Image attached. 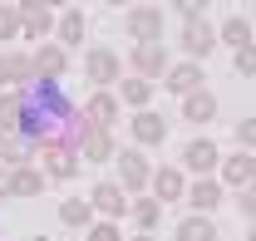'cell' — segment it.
I'll use <instances>...</instances> for the list:
<instances>
[{
    "label": "cell",
    "mask_w": 256,
    "mask_h": 241,
    "mask_svg": "<svg viewBox=\"0 0 256 241\" xmlns=\"http://www.w3.org/2000/svg\"><path fill=\"white\" fill-rule=\"evenodd\" d=\"M128 34H133L138 44H158L162 10H158V5H133V10H128Z\"/></svg>",
    "instance_id": "cell-1"
},
{
    "label": "cell",
    "mask_w": 256,
    "mask_h": 241,
    "mask_svg": "<svg viewBox=\"0 0 256 241\" xmlns=\"http://www.w3.org/2000/svg\"><path fill=\"white\" fill-rule=\"evenodd\" d=\"M15 15H20V34H25V40H44V34L54 30V20H50V5H44V0H20V5H15Z\"/></svg>",
    "instance_id": "cell-2"
},
{
    "label": "cell",
    "mask_w": 256,
    "mask_h": 241,
    "mask_svg": "<svg viewBox=\"0 0 256 241\" xmlns=\"http://www.w3.org/2000/svg\"><path fill=\"white\" fill-rule=\"evenodd\" d=\"M148 178H153V168H148L143 148H124V152H118V187L143 192V187H148Z\"/></svg>",
    "instance_id": "cell-3"
},
{
    "label": "cell",
    "mask_w": 256,
    "mask_h": 241,
    "mask_svg": "<svg viewBox=\"0 0 256 241\" xmlns=\"http://www.w3.org/2000/svg\"><path fill=\"white\" fill-rule=\"evenodd\" d=\"M79 152H84V162H108V158H114V128L84 123V128H79Z\"/></svg>",
    "instance_id": "cell-4"
},
{
    "label": "cell",
    "mask_w": 256,
    "mask_h": 241,
    "mask_svg": "<svg viewBox=\"0 0 256 241\" xmlns=\"http://www.w3.org/2000/svg\"><path fill=\"white\" fill-rule=\"evenodd\" d=\"M89 207L98 212V216H104V222H114V216H124L128 212V202H124V187H118V182H94V192H89Z\"/></svg>",
    "instance_id": "cell-5"
},
{
    "label": "cell",
    "mask_w": 256,
    "mask_h": 241,
    "mask_svg": "<svg viewBox=\"0 0 256 241\" xmlns=\"http://www.w3.org/2000/svg\"><path fill=\"white\" fill-rule=\"evenodd\" d=\"M64 69H69V50H64V44H40L30 54V74L34 79H60Z\"/></svg>",
    "instance_id": "cell-6"
},
{
    "label": "cell",
    "mask_w": 256,
    "mask_h": 241,
    "mask_svg": "<svg viewBox=\"0 0 256 241\" xmlns=\"http://www.w3.org/2000/svg\"><path fill=\"white\" fill-rule=\"evenodd\" d=\"M217 162H222V152H217V143H212V138H192L188 148H182V168H188V172H197V178H207Z\"/></svg>",
    "instance_id": "cell-7"
},
{
    "label": "cell",
    "mask_w": 256,
    "mask_h": 241,
    "mask_svg": "<svg viewBox=\"0 0 256 241\" xmlns=\"http://www.w3.org/2000/svg\"><path fill=\"white\" fill-rule=\"evenodd\" d=\"M212 44H217V30L207 20H182V50H188V60L212 54Z\"/></svg>",
    "instance_id": "cell-8"
},
{
    "label": "cell",
    "mask_w": 256,
    "mask_h": 241,
    "mask_svg": "<svg viewBox=\"0 0 256 241\" xmlns=\"http://www.w3.org/2000/svg\"><path fill=\"white\" fill-rule=\"evenodd\" d=\"M162 79H168L162 89H172V94H178V98L207 84V79H202V64H197V60H188V64H168V74H162Z\"/></svg>",
    "instance_id": "cell-9"
},
{
    "label": "cell",
    "mask_w": 256,
    "mask_h": 241,
    "mask_svg": "<svg viewBox=\"0 0 256 241\" xmlns=\"http://www.w3.org/2000/svg\"><path fill=\"white\" fill-rule=\"evenodd\" d=\"M133 138H138L143 148H158L162 138H168V118L153 114V108H138V114H133Z\"/></svg>",
    "instance_id": "cell-10"
},
{
    "label": "cell",
    "mask_w": 256,
    "mask_h": 241,
    "mask_svg": "<svg viewBox=\"0 0 256 241\" xmlns=\"http://www.w3.org/2000/svg\"><path fill=\"white\" fill-rule=\"evenodd\" d=\"M133 69H138V79H162L168 74V50L162 44H133Z\"/></svg>",
    "instance_id": "cell-11"
},
{
    "label": "cell",
    "mask_w": 256,
    "mask_h": 241,
    "mask_svg": "<svg viewBox=\"0 0 256 241\" xmlns=\"http://www.w3.org/2000/svg\"><path fill=\"white\" fill-rule=\"evenodd\" d=\"M84 69H89V84H98V89H104V84H118V54H114V50H104V44L89 50Z\"/></svg>",
    "instance_id": "cell-12"
},
{
    "label": "cell",
    "mask_w": 256,
    "mask_h": 241,
    "mask_svg": "<svg viewBox=\"0 0 256 241\" xmlns=\"http://www.w3.org/2000/svg\"><path fill=\"white\" fill-rule=\"evenodd\" d=\"M84 123H94V128H114L118 123V98L108 89H98L89 104H84Z\"/></svg>",
    "instance_id": "cell-13"
},
{
    "label": "cell",
    "mask_w": 256,
    "mask_h": 241,
    "mask_svg": "<svg viewBox=\"0 0 256 241\" xmlns=\"http://www.w3.org/2000/svg\"><path fill=\"white\" fill-rule=\"evenodd\" d=\"M182 118L188 123H212L217 118V94H207V89L182 94Z\"/></svg>",
    "instance_id": "cell-14"
},
{
    "label": "cell",
    "mask_w": 256,
    "mask_h": 241,
    "mask_svg": "<svg viewBox=\"0 0 256 241\" xmlns=\"http://www.w3.org/2000/svg\"><path fill=\"white\" fill-rule=\"evenodd\" d=\"M217 168H222L226 187H246V182H256V158H252L246 148L232 152V158H226V162H217Z\"/></svg>",
    "instance_id": "cell-15"
},
{
    "label": "cell",
    "mask_w": 256,
    "mask_h": 241,
    "mask_svg": "<svg viewBox=\"0 0 256 241\" xmlns=\"http://www.w3.org/2000/svg\"><path fill=\"white\" fill-rule=\"evenodd\" d=\"M188 182H182V168H158L153 172V197L158 202H182Z\"/></svg>",
    "instance_id": "cell-16"
},
{
    "label": "cell",
    "mask_w": 256,
    "mask_h": 241,
    "mask_svg": "<svg viewBox=\"0 0 256 241\" xmlns=\"http://www.w3.org/2000/svg\"><path fill=\"white\" fill-rule=\"evenodd\" d=\"M44 192V172H34L30 162H15L10 168V197H34Z\"/></svg>",
    "instance_id": "cell-17"
},
{
    "label": "cell",
    "mask_w": 256,
    "mask_h": 241,
    "mask_svg": "<svg viewBox=\"0 0 256 241\" xmlns=\"http://www.w3.org/2000/svg\"><path fill=\"white\" fill-rule=\"evenodd\" d=\"M178 241H217V226H212V216H202V212H192L178 222Z\"/></svg>",
    "instance_id": "cell-18"
},
{
    "label": "cell",
    "mask_w": 256,
    "mask_h": 241,
    "mask_svg": "<svg viewBox=\"0 0 256 241\" xmlns=\"http://www.w3.org/2000/svg\"><path fill=\"white\" fill-rule=\"evenodd\" d=\"M188 202H192L197 212H202V216H207V212H212L217 202H222V182H212V178L192 182V187H188Z\"/></svg>",
    "instance_id": "cell-19"
},
{
    "label": "cell",
    "mask_w": 256,
    "mask_h": 241,
    "mask_svg": "<svg viewBox=\"0 0 256 241\" xmlns=\"http://www.w3.org/2000/svg\"><path fill=\"white\" fill-rule=\"evenodd\" d=\"M84 30H89V20H84L79 10H64V15H60V25H54V40H60L64 50H69V44H79V40H84Z\"/></svg>",
    "instance_id": "cell-20"
},
{
    "label": "cell",
    "mask_w": 256,
    "mask_h": 241,
    "mask_svg": "<svg viewBox=\"0 0 256 241\" xmlns=\"http://www.w3.org/2000/svg\"><path fill=\"white\" fill-rule=\"evenodd\" d=\"M20 118H25V94H0V133H15L20 128Z\"/></svg>",
    "instance_id": "cell-21"
},
{
    "label": "cell",
    "mask_w": 256,
    "mask_h": 241,
    "mask_svg": "<svg viewBox=\"0 0 256 241\" xmlns=\"http://www.w3.org/2000/svg\"><path fill=\"white\" fill-rule=\"evenodd\" d=\"M232 44V50H242V44H252V20H242V15H226V25L217 30Z\"/></svg>",
    "instance_id": "cell-22"
},
{
    "label": "cell",
    "mask_w": 256,
    "mask_h": 241,
    "mask_svg": "<svg viewBox=\"0 0 256 241\" xmlns=\"http://www.w3.org/2000/svg\"><path fill=\"white\" fill-rule=\"evenodd\" d=\"M44 162H50V178H54V182H69L74 172H79V158H74V148H64V152H50Z\"/></svg>",
    "instance_id": "cell-23"
},
{
    "label": "cell",
    "mask_w": 256,
    "mask_h": 241,
    "mask_svg": "<svg viewBox=\"0 0 256 241\" xmlns=\"http://www.w3.org/2000/svg\"><path fill=\"white\" fill-rule=\"evenodd\" d=\"M153 89H158L153 79H138V74H133V79H124V98L133 104V108H148V98H153Z\"/></svg>",
    "instance_id": "cell-24"
},
{
    "label": "cell",
    "mask_w": 256,
    "mask_h": 241,
    "mask_svg": "<svg viewBox=\"0 0 256 241\" xmlns=\"http://www.w3.org/2000/svg\"><path fill=\"white\" fill-rule=\"evenodd\" d=\"M133 222H138L143 232H153V226L162 222V202H158V197H143V202H133Z\"/></svg>",
    "instance_id": "cell-25"
},
{
    "label": "cell",
    "mask_w": 256,
    "mask_h": 241,
    "mask_svg": "<svg viewBox=\"0 0 256 241\" xmlns=\"http://www.w3.org/2000/svg\"><path fill=\"white\" fill-rule=\"evenodd\" d=\"M60 222H64V226H89V222H94V207L69 197V202H60Z\"/></svg>",
    "instance_id": "cell-26"
},
{
    "label": "cell",
    "mask_w": 256,
    "mask_h": 241,
    "mask_svg": "<svg viewBox=\"0 0 256 241\" xmlns=\"http://www.w3.org/2000/svg\"><path fill=\"white\" fill-rule=\"evenodd\" d=\"M20 34V15H15V5H0V40H15Z\"/></svg>",
    "instance_id": "cell-27"
},
{
    "label": "cell",
    "mask_w": 256,
    "mask_h": 241,
    "mask_svg": "<svg viewBox=\"0 0 256 241\" xmlns=\"http://www.w3.org/2000/svg\"><path fill=\"white\" fill-rule=\"evenodd\" d=\"M182 20H202V10H207V0H168Z\"/></svg>",
    "instance_id": "cell-28"
},
{
    "label": "cell",
    "mask_w": 256,
    "mask_h": 241,
    "mask_svg": "<svg viewBox=\"0 0 256 241\" xmlns=\"http://www.w3.org/2000/svg\"><path fill=\"white\" fill-rule=\"evenodd\" d=\"M89 241H124L114 222H89Z\"/></svg>",
    "instance_id": "cell-29"
},
{
    "label": "cell",
    "mask_w": 256,
    "mask_h": 241,
    "mask_svg": "<svg viewBox=\"0 0 256 241\" xmlns=\"http://www.w3.org/2000/svg\"><path fill=\"white\" fill-rule=\"evenodd\" d=\"M236 74H256V44H242L236 50Z\"/></svg>",
    "instance_id": "cell-30"
},
{
    "label": "cell",
    "mask_w": 256,
    "mask_h": 241,
    "mask_svg": "<svg viewBox=\"0 0 256 241\" xmlns=\"http://www.w3.org/2000/svg\"><path fill=\"white\" fill-rule=\"evenodd\" d=\"M236 143H242L246 152L256 148V118H242V123H236Z\"/></svg>",
    "instance_id": "cell-31"
},
{
    "label": "cell",
    "mask_w": 256,
    "mask_h": 241,
    "mask_svg": "<svg viewBox=\"0 0 256 241\" xmlns=\"http://www.w3.org/2000/svg\"><path fill=\"white\" fill-rule=\"evenodd\" d=\"M236 207H242V212L256 222V182H246V187H242V202H236Z\"/></svg>",
    "instance_id": "cell-32"
},
{
    "label": "cell",
    "mask_w": 256,
    "mask_h": 241,
    "mask_svg": "<svg viewBox=\"0 0 256 241\" xmlns=\"http://www.w3.org/2000/svg\"><path fill=\"white\" fill-rule=\"evenodd\" d=\"M0 89H10V60L0 54Z\"/></svg>",
    "instance_id": "cell-33"
},
{
    "label": "cell",
    "mask_w": 256,
    "mask_h": 241,
    "mask_svg": "<svg viewBox=\"0 0 256 241\" xmlns=\"http://www.w3.org/2000/svg\"><path fill=\"white\" fill-rule=\"evenodd\" d=\"M44 5H74V0H44Z\"/></svg>",
    "instance_id": "cell-34"
},
{
    "label": "cell",
    "mask_w": 256,
    "mask_h": 241,
    "mask_svg": "<svg viewBox=\"0 0 256 241\" xmlns=\"http://www.w3.org/2000/svg\"><path fill=\"white\" fill-rule=\"evenodd\" d=\"M104 5H133V0H104Z\"/></svg>",
    "instance_id": "cell-35"
},
{
    "label": "cell",
    "mask_w": 256,
    "mask_h": 241,
    "mask_svg": "<svg viewBox=\"0 0 256 241\" xmlns=\"http://www.w3.org/2000/svg\"><path fill=\"white\" fill-rule=\"evenodd\" d=\"M133 241H153V232H143V236H133Z\"/></svg>",
    "instance_id": "cell-36"
},
{
    "label": "cell",
    "mask_w": 256,
    "mask_h": 241,
    "mask_svg": "<svg viewBox=\"0 0 256 241\" xmlns=\"http://www.w3.org/2000/svg\"><path fill=\"white\" fill-rule=\"evenodd\" d=\"M252 30H256V15H252Z\"/></svg>",
    "instance_id": "cell-37"
},
{
    "label": "cell",
    "mask_w": 256,
    "mask_h": 241,
    "mask_svg": "<svg viewBox=\"0 0 256 241\" xmlns=\"http://www.w3.org/2000/svg\"><path fill=\"white\" fill-rule=\"evenodd\" d=\"M252 241H256V226H252Z\"/></svg>",
    "instance_id": "cell-38"
},
{
    "label": "cell",
    "mask_w": 256,
    "mask_h": 241,
    "mask_svg": "<svg viewBox=\"0 0 256 241\" xmlns=\"http://www.w3.org/2000/svg\"><path fill=\"white\" fill-rule=\"evenodd\" d=\"M0 143H5V133H0Z\"/></svg>",
    "instance_id": "cell-39"
},
{
    "label": "cell",
    "mask_w": 256,
    "mask_h": 241,
    "mask_svg": "<svg viewBox=\"0 0 256 241\" xmlns=\"http://www.w3.org/2000/svg\"><path fill=\"white\" fill-rule=\"evenodd\" d=\"M34 241H44V236H34Z\"/></svg>",
    "instance_id": "cell-40"
}]
</instances>
